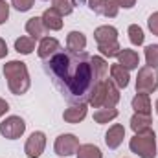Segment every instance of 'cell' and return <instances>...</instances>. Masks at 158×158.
Instances as JSON below:
<instances>
[{
  "label": "cell",
  "mask_w": 158,
  "mask_h": 158,
  "mask_svg": "<svg viewBox=\"0 0 158 158\" xmlns=\"http://www.w3.org/2000/svg\"><path fill=\"white\" fill-rule=\"evenodd\" d=\"M44 72L52 77L57 90L64 96L66 101L88 103L94 86L99 83L90 63V55L86 52H63L59 50L50 59L42 61Z\"/></svg>",
  "instance_id": "6da1fadb"
},
{
  "label": "cell",
  "mask_w": 158,
  "mask_h": 158,
  "mask_svg": "<svg viewBox=\"0 0 158 158\" xmlns=\"http://www.w3.org/2000/svg\"><path fill=\"white\" fill-rule=\"evenodd\" d=\"M35 44H37L35 39H31L30 35H24V37H19L15 40V50L19 53H22V55H30L35 50Z\"/></svg>",
  "instance_id": "7402d4cb"
},
{
  "label": "cell",
  "mask_w": 158,
  "mask_h": 158,
  "mask_svg": "<svg viewBox=\"0 0 158 158\" xmlns=\"http://www.w3.org/2000/svg\"><path fill=\"white\" fill-rule=\"evenodd\" d=\"M76 155H77V158H103L101 149L98 145H94V143H83V145H79Z\"/></svg>",
  "instance_id": "603a6c76"
},
{
  "label": "cell",
  "mask_w": 158,
  "mask_h": 158,
  "mask_svg": "<svg viewBox=\"0 0 158 158\" xmlns=\"http://www.w3.org/2000/svg\"><path fill=\"white\" fill-rule=\"evenodd\" d=\"M118 11H119V7L116 6L114 0H105V7H103V15H105V17L114 19V17L118 15Z\"/></svg>",
  "instance_id": "f1b7e54d"
},
{
  "label": "cell",
  "mask_w": 158,
  "mask_h": 158,
  "mask_svg": "<svg viewBox=\"0 0 158 158\" xmlns=\"http://www.w3.org/2000/svg\"><path fill=\"white\" fill-rule=\"evenodd\" d=\"M118 63L123 68H127L129 72H131V70H136L138 64H140V55H138V52H134V50L121 48V52L118 53Z\"/></svg>",
  "instance_id": "5bb4252c"
},
{
  "label": "cell",
  "mask_w": 158,
  "mask_h": 158,
  "mask_svg": "<svg viewBox=\"0 0 158 158\" xmlns=\"http://www.w3.org/2000/svg\"><path fill=\"white\" fill-rule=\"evenodd\" d=\"M33 4H35V0H11V6H13L17 11H20V13L30 11V9L33 7Z\"/></svg>",
  "instance_id": "83f0119b"
},
{
  "label": "cell",
  "mask_w": 158,
  "mask_h": 158,
  "mask_svg": "<svg viewBox=\"0 0 158 158\" xmlns=\"http://www.w3.org/2000/svg\"><path fill=\"white\" fill-rule=\"evenodd\" d=\"M40 19H42V24H44L46 31H59V30H63V15L57 9H53V7L44 9Z\"/></svg>",
  "instance_id": "8fae6325"
},
{
  "label": "cell",
  "mask_w": 158,
  "mask_h": 158,
  "mask_svg": "<svg viewBox=\"0 0 158 158\" xmlns=\"http://www.w3.org/2000/svg\"><path fill=\"white\" fill-rule=\"evenodd\" d=\"M46 149V134L42 131H35L30 134L24 145V153L28 158H40V155Z\"/></svg>",
  "instance_id": "ba28073f"
},
{
  "label": "cell",
  "mask_w": 158,
  "mask_h": 158,
  "mask_svg": "<svg viewBox=\"0 0 158 158\" xmlns=\"http://www.w3.org/2000/svg\"><path fill=\"white\" fill-rule=\"evenodd\" d=\"M90 63H92V70H94V76H96L98 81L107 79V74H109L110 66H109V63L105 61V57L94 55V57H90Z\"/></svg>",
  "instance_id": "ffe728a7"
},
{
  "label": "cell",
  "mask_w": 158,
  "mask_h": 158,
  "mask_svg": "<svg viewBox=\"0 0 158 158\" xmlns=\"http://www.w3.org/2000/svg\"><path fill=\"white\" fill-rule=\"evenodd\" d=\"M86 48V35L83 31H70L66 37V50L68 52H85Z\"/></svg>",
  "instance_id": "ac0fdd59"
},
{
  "label": "cell",
  "mask_w": 158,
  "mask_h": 158,
  "mask_svg": "<svg viewBox=\"0 0 158 158\" xmlns=\"http://www.w3.org/2000/svg\"><path fill=\"white\" fill-rule=\"evenodd\" d=\"M7 52H9V50H7V44H6V40L0 37V59H4V57L7 55Z\"/></svg>",
  "instance_id": "e575fe53"
},
{
  "label": "cell",
  "mask_w": 158,
  "mask_h": 158,
  "mask_svg": "<svg viewBox=\"0 0 158 158\" xmlns=\"http://www.w3.org/2000/svg\"><path fill=\"white\" fill-rule=\"evenodd\" d=\"M53 2V9H57L63 17H66V15H70L74 9H76V0H52Z\"/></svg>",
  "instance_id": "484cf974"
},
{
  "label": "cell",
  "mask_w": 158,
  "mask_h": 158,
  "mask_svg": "<svg viewBox=\"0 0 158 158\" xmlns=\"http://www.w3.org/2000/svg\"><path fill=\"white\" fill-rule=\"evenodd\" d=\"M24 28H26V33L35 40H40L44 37V33H46V28H44L40 17H31V19H28V22H26Z\"/></svg>",
  "instance_id": "e0dca14e"
},
{
  "label": "cell",
  "mask_w": 158,
  "mask_h": 158,
  "mask_svg": "<svg viewBox=\"0 0 158 158\" xmlns=\"http://www.w3.org/2000/svg\"><path fill=\"white\" fill-rule=\"evenodd\" d=\"M86 114H88V103H74L72 107H68L63 112V119L66 123L76 125V123H81L86 118Z\"/></svg>",
  "instance_id": "30bf717a"
},
{
  "label": "cell",
  "mask_w": 158,
  "mask_h": 158,
  "mask_svg": "<svg viewBox=\"0 0 158 158\" xmlns=\"http://www.w3.org/2000/svg\"><path fill=\"white\" fill-rule=\"evenodd\" d=\"M118 109L116 107H112V109H107V107H103V109H98L96 112H94V121L96 123H99V125H103V123H109V121H112V119L118 118Z\"/></svg>",
  "instance_id": "44dd1931"
},
{
  "label": "cell",
  "mask_w": 158,
  "mask_h": 158,
  "mask_svg": "<svg viewBox=\"0 0 158 158\" xmlns=\"http://www.w3.org/2000/svg\"><path fill=\"white\" fill-rule=\"evenodd\" d=\"M127 33H129V40H131L134 46H142V44H143L145 35H143V30H142L138 24H131L129 30H127Z\"/></svg>",
  "instance_id": "d4e9b609"
},
{
  "label": "cell",
  "mask_w": 158,
  "mask_h": 158,
  "mask_svg": "<svg viewBox=\"0 0 158 158\" xmlns=\"http://www.w3.org/2000/svg\"><path fill=\"white\" fill-rule=\"evenodd\" d=\"M98 50H99L101 57L112 59V57H118V53L121 52V46L118 40H114V42H107V44H98Z\"/></svg>",
  "instance_id": "cb8c5ba5"
},
{
  "label": "cell",
  "mask_w": 158,
  "mask_h": 158,
  "mask_svg": "<svg viewBox=\"0 0 158 158\" xmlns=\"http://www.w3.org/2000/svg\"><path fill=\"white\" fill-rule=\"evenodd\" d=\"M145 63L151 68H158V44L145 46Z\"/></svg>",
  "instance_id": "4316f807"
},
{
  "label": "cell",
  "mask_w": 158,
  "mask_h": 158,
  "mask_svg": "<svg viewBox=\"0 0 158 158\" xmlns=\"http://www.w3.org/2000/svg\"><path fill=\"white\" fill-rule=\"evenodd\" d=\"M79 138L76 134H70V132H66V134H59L57 138H55V143H53V151H55V155L57 156H72V155H76L79 149Z\"/></svg>",
  "instance_id": "8992f818"
},
{
  "label": "cell",
  "mask_w": 158,
  "mask_h": 158,
  "mask_svg": "<svg viewBox=\"0 0 158 158\" xmlns=\"http://www.w3.org/2000/svg\"><path fill=\"white\" fill-rule=\"evenodd\" d=\"M88 7L96 13V15H103V7H105V0H88Z\"/></svg>",
  "instance_id": "f546056e"
},
{
  "label": "cell",
  "mask_w": 158,
  "mask_h": 158,
  "mask_svg": "<svg viewBox=\"0 0 158 158\" xmlns=\"http://www.w3.org/2000/svg\"><path fill=\"white\" fill-rule=\"evenodd\" d=\"M147 26H149L151 33L158 37V11H155V13H153V15L147 19Z\"/></svg>",
  "instance_id": "4dcf8cb0"
},
{
  "label": "cell",
  "mask_w": 158,
  "mask_h": 158,
  "mask_svg": "<svg viewBox=\"0 0 158 158\" xmlns=\"http://www.w3.org/2000/svg\"><path fill=\"white\" fill-rule=\"evenodd\" d=\"M7 110H9V103H7L6 99H2V98H0V118H2V116H6V112H7Z\"/></svg>",
  "instance_id": "836d02e7"
},
{
  "label": "cell",
  "mask_w": 158,
  "mask_h": 158,
  "mask_svg": "<svg viewBox=\"0 0 158 158\" xmlns=\"http://www.w3.org/2000/svg\"><path fill=\"white\" fill-rule=\"evenodd\" d=\"M94 39H96L98 44L114 42V40H118V30H116L114 26H109V24L99 26V28L94 30Z\"/></svg>",
  "instance_id": "9a60e30c"
},
{
  "label": "cell",
  "mask_w": 158,
  "mask_h": 158,
  "mask_svg": "<svg viewBox=\"0 0 158 158\" xmlns=\"http://www.w3.org/2000/svg\"><path fill=\"white\" fill-rule=\"evenodd\" d=\"M4 77L7 81V88L15 96H22L30 90L31 79L26 63L22 61H7L4 64Z\"/></svg>",
  "instance_id": "7a4b0ae2"
},
{
  "label": "cell",
  "mask_w": 158,
  "mask_h": 158,
  "mask_svg": "<svg viewBox=\"0 0 158 158\" xmlns=\"http://www.w3.org/2000/svg\"><path fill=\"white\" fill-rule=\"evenodd\" d=\"M109 72H110V81L118 86L119 90L129 86L131 74H129V70H127V68H123L119 63H116V64H110V70H109Z\"/></svg>",
  "instance_id": "4fadbf2b"
},
{
  "label": "cell",
  "mask_w": 158,
  "mask_h": 158,
  "mask_svg": "<svg viewBox=\"0 0 158 158\" xmlns=\"http://www.w3.org/2000/svg\"><path fill=\"white\" fill-rule=\"evenodd\" d=\"M158 90V70L151 66H142L136 76V92L153 94Z\"/></svg>",
  "instance_id": "5b68a950"
},
{
  "label": "cell",
  "mask_w": 158,
  "mask_h": 158,
  "mask_svg": "<svg viewBox=\"0 0 158 158\" xmlns=\"http://www.w3.org/2000/svg\"><path fill=\"white\" fill-rule=\"evenodd\" d=\"M59 50H61V42L55 37H42L39 46H37V55H39L40 61H46L52 55H55Z\"/></svg>",
  "instance_id": "9c48e42d"
},
{
  "label": "cell",
  "mask_w": 158,
  "mask_h": 158,
  "mask_svg": "<svg viewBox=\"0 0 158 158\" xmlns=\"http://www.w3.org/2000/svg\"><path fill=\"white\" fill-rule=\"evenodd\" d=\"M134 112H140V114H151V98L149 94H143V92H136V96L132 98L131 101Z\"/></svg>",
  "instance_id": "d6986e66"
},
{
  "label": "cell",
  "mask_w": 158,
  "mask_h": 158,
  "mask_svg": "<svg viewBox=\"0 0 158 158\" xmlns=\"http://www.w3.org/2000/svg\"><path fill=\"white\" fill-rule=\"evenodd\" d=\"M116 2V6H118L119 9L123 7V9H131V7H134L136 6V0H114Z\"/></svg>",
  "instance_id": "d6a6232c"
},
{
  "label": "cell",
  "mask_w": 158,
  "mask_h": 158,
  "mask_svg": "<svg viewBox=\"0 0 158 158\" xmlns=\"http://www.w3.org/2000/svg\"><path fill=\"white\" fill-rule=\"evenodd\" d=\"M151 114H140V112H134V116L131 118V129L134 131V134H142V132H147L151 131Z\"/></svg>",
  "instance_id": "2e32d148"
},
{
  "label": "cell",
  "mask_w": 158,
  "mask_h": 158,
  "mask_svg": "<svg viewBox=\"0 0 158 158\" xmlns=\"http://www.w3.org/2000/svg\"><path fill=\"white\" fill-rule=\"evenodd\" d=\"M123 138H125V127L121 123H114L105 132V143L109 149H118L123 142Z\"/></svg>",
  "instance_id": "7c38bea8"
},
{
  "label": "cell",
  "mask_w": 158,
  "mask_h": 158,
  "mask_svg": "<svg viewBox=\"0 0 158 158\" xmlns=\"http://www.w3.org/2000/svg\"><path fill=\"white\" fill-rule=\"evenodd\" d=\"M44 2H48V0H44Z\"/></svg>",
  "instance_id": "8d00e7d4"
},
{
  "label": "cell",
  "mask_w": 158,
  "mask_h": 158,
  "mask_svg": "<svg viewBox=\"0 0 158 158\" xmlns=\"http://www.w3.org/2000/svg\"><path fill=\"white\" fill-rule=\"evenodd\" d=\"M155 109H156V114H158V99H156V103H155Z\"/></svg>",
  "instance_id": "d590c367"
},
{
  "label": "cell",
  "mask_w": 158,
  "mask_h": 158,
  "mask_svg": "<svg viewBox=\"0 0 158 158\" xmlns=\"http://www.w3.org/2000/svg\"><path fill=\"white\" fill-rule=\"evenodd\" d=\"M129 149L140 158H156V134L155 131H147L142 134H134L129 142Z\"/></svg>",
  "instance_id": "277c9868"
},
{
  "label": "cell",
  "mask_w": 158,
  "mask_h": 158,
  "mask_svg": "<svg viewBox=\"0 0 158 158\" xmlns=\"http://www.w3.org/2000/svg\"><path fill=\"white\" fill-rule=\"evenodd\" d=\"M9 19V4L6 0H0V24L7 22Z\"/></svg>",
  "instance_id": "1f68e13d"
},
{
  "label": "cell",
  "mask_w": 158,
  "mask_h": 158,
  "mask_svg": "<svg viewBox=\"0 0 158 158\" xmlns=\"http://www.w3.org/2000/svg\"><path fill=\"white\" fill-rule=\"evenodd\" d=\"M119 98L121 96H119L118 86L110 79H103L94 86L90 99H88V105H92L94 109H103V107L112 109L119 103Z\"/></svg>",
  "instance_id": "3957f363"
},
{
  "label": "cell",
  "mask_w": 158,
  "mask_h": 158,
  "mask_svg": "<svg viewBox=\"0 0 158 158\" xmlns=\"http://www.w3.org/2000/svg\"><path fill=\"white\" fill-rule=\"evenodd\" d=\"M26 132V121L20 116H7L0 123V134L7 140H17Z\"/></svg>",
  "instance_id": "52a82bcc"
}]
</instances>
